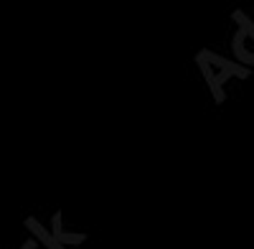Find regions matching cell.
Returning a JSON list of instances; mask_svg holds the SVG:
<instances>
[{
    "label": "cell",
    "instance_id": "cell-3",
    "mask_svg": "<svg viewBox=\"0 0 254 249\" xmlns=\"http://www.w3.org/2000/svg\"><path fill=\"white\" fill-rule=\"evenodd\" d=\"M26 226H28V229H31L41 242H44V247H46V249H66L64 244H59V242H56V239H54V237H51V234H49V232H46V229H44V226H41L36 219H28V221H26Z\"/></svg>",
    "mask_w": 254,
    "mask_h": 249
},
{
    "label": "cell",
    "instance_id": "cell-1",
    "mask_svg": "<svg viewBox=\"0 0 254 249\" xmlns=\"http://www.w3.org/2000/svg\"><path fill=\"white\" fill-rule=\"evenodd\" d=\"M196 64H198V69H201V74L206 79L208 89L214 92L216 102H224V84H226V79H231V76L247 79L249 76V69L234 64V61H229V59H224V56H219L214 51H201L196 56Z\"/></svg>",
    "mask_w": 254,
    "mask_h": 249
},
{
    "label": "cell",
    "instance_id": "cell-4",
    "mask_svg": "<svg viewBox=\"0 0 254 249\" xmlns=\"http://www.w3.org/2000/svg\"><path fill=\"white\" fill-rule=\"evenodd\" d=\"M23 249H36V242H26V247Z\"/></svg>",
    "mask_w": 254,
    "mask_h": 249
},
{
    "label": "cell",
    "instance_id": "cell-2",
    "mask_svg": "<svg viewBox=\"0 0 254 249\" xmlns=\"http://www.w3.org/2000/svg\"><path fill=\"white\" fill-rule=\"evenodd\" d=\"M234 20L239 23V28L234 33V41H231V49H234L237 59L244 64V69L254 66V23L242 10L234 13Z\"/></svg>",
    "mask_w": 254,
    "mask_h": 249
}]
</instances>
